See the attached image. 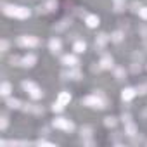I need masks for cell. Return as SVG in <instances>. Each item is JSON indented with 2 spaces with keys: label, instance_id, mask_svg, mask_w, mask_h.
<instances>
[{
  "label": "cell",
  "instance_id": "cell-24",
  "mask_svg": "<svg viewBox=\"0 0 147 147\" xmlns=\"http://www.w3.org/2000/svg\"><path fill=\"white\" fill-rule=\"evenodd\" d=\"M21 87H23L26 92H31V90H33L35 87H38V85H36V83H33V82H30V80H24V82L21 83Z\"/></svg>",
  "mask_w": 147,
  "mask_h": 147
},
{
  "label": "cell",
  "instance_id": "cell-9",
  "mask_svg": "<svg viewBox=\"0 0 147 147\" xmlns=\"http://www.w3.org/2000/svg\"><path fill=\"white\" fill-rule=\"evenodd\" d=\"M36 64V55L35 54H26V55H23V59H21V66L23 67H33Z\"/></svg>",
  "mask_w": 147,
  "mask_h": 147
},
{
  "label": "cell",
  "instance_id": "cell-22",
  "mask_svg": "<svg viewBox=\"0 0 147 147\" xmlns=\"http://www.w3.org/2000/svg\"><path fill=\"white\" fill-rule=\"evenodd\" d=\"M125 2H126V0H113L114 11H116V12H121V11H125Z\"/></svg>",
  "mask_w": 147,
  "mask_h": 147
},
{
  "label": "cell",
  "instance_id": "cell-21",
  "mask_svg": "<svg viewBox=\"0 0 147 147\" xmlns=\"http://www.w3.org/2000/svg\"><path fill=\"white\" fill-rule=\"evenodd\" d=\"M104 125H106L107 128H114V126L118 125V118H114V116H107V118H104Z\"/></svg>",
  "mask_w": 147,
  "mask_h": 147
},
{
  "label": "cell",
  "instance_id": "cell-17",
  "mask_svg": "<svg viewBox=\"0 0 147 147\" xmlns=\"http://www.w3.org/2000/svg\"><path fill=\"white\" fill-rule=\"evenodd\" d=\"M26 113H33V114H43V107L40 106H33V104H26V107H23Z\"/></svg>",
  "mask_w": 147,
  "mask_h": 147
},
{
  "label": "cell",
  "instance_id": "cell-31",
  "mask_svg": "<svg viewBox=\"0 0 147 147\" xmlns=\"http://www.w3.org/2000/svg\"><path fill=\"white\" fill-rule=\"evenodd\" d=\"M138 16H140L144 21H147V7H140V9H138Z\"/></svg>",
  "mask_w": 147,
  "mask_h": 147
},
{
  "label": "cell",
  "instance_id": "cell-4",
  "mask_svg": "<svg viewBox=\"0 0 147 147\" xmlns=\"http://www.w3.org/2000/svg\"><path fill=\"white\" fill-rule=\"evenodd\" d=\"M52 126L57 128V130H64V131H73L75 130V123L71 119H66V118H55L52 121Z\"/></svg>",
  "mask_w": 147,
  "mask_h": 147
},
{
  "label": "cell",
  "instance_id": "cell-12",
  "mask_svg": "<svg viewBox=\"0 0 147 147\" xmlns=\"http://www.w3.org/2000/svg\"><path fill=\"white\" fill-rule=\"evenodd\" d=\"M85 23H87L88 28H97V26L100 24V19H99V16H95V14H88V16L85 18Z\"/></svg>",
  "mask_w": 147,
  "mask_h": 147
},
{
  "label": "cell",
  "instance_id": "cell-5",
  "mask_svg": "<svg viewBox=\"0 0 147 147\" xmlns=\"http://www.w3.org/2000/svg\"><path fill=\"white\" fill-rule=\"evenodd\" d=\"M61 76L62 78H66V80H82V71L76 67V66H73V67H69V69H66V71H62L61 73Z\"/></svg>",
  "mask_w": 147,
  "mask_h": 147
},
{
  "label": "cell",
  "instance_id": "cell-32",
  "mask_svg": "<svg viewBox=\"0 0 147 147\" xmlns=\"http://www.w3.org/2000/svg\"><path fill=\"white\" fill-rule=\"evenodd\" d=\"M35 144H36V145H49V147H54V144H52V142H49V140H42V138H40V140H36Z\"/></svg>",
  "mask_w": 147,
  "mask_h": 147
},
{
  "label": "cell",
  "instance_id": "cell-15",
  "mask_svg": "<svg viewBox=\"0 0 147 147\" xmlns=\"http://www.w3.org/2000/svg\"><path fill=\"white\" fill-rule=\"evenodd\" d=\"M5 104H7L9 109H23L21 100H18V99H14V97H7V99H5Z\"/></svg>",
  "mask_w": 147,
  "mask_h": 147
},
{
  "label": "cell",
  "instance_id": "cell-7",
  "mask_svg": "<svg viewBox=\"0 0 147 147\" xmlns=\"http://www.w3.org/2000/svg\"><path fill=\"white\" fill-rule=\"evenodd\" d=\"M113 66H114L113 57H111L109 54H104V55L100 57V61H99V67H100V69H111Z\"/></svg>",
  "mask_w": 147,
  "mask_h": 147
},
{
  "label": "cell",
  "instance_id": "cell-6",
  "mask_svg": "<svg viewBox=\"0 0 147 147\" xmlns=\"http://www.w3.org/2000/svg\"><path fill=\"white\" fill-rule=\"evenodd\" d=\"M61 62H62L66 67H73V66H78V57H76L75 54H66V55H62Z\"/></svg>",
  "mask_w": 147,
  "mask_h": 147
},
{
  "label": "cell",
  "instance_id": "cell-19",
  "mask_svg": "<svg viewBox=\"0 0 147 147\" xmlns=\"http://www.w3.org/2000/svg\"><path fill=\"white\" fill-rule=\"evenodd\" d=\"M123 38H125V33H123L121 30H116V31L111 35V42H114V43H121Z\"/></svg>",
  "mask_w": 147,
  "mask_h": 147
},
{
  "label": "cell",
  "instance_id": "cell-8",
  "mask_svg": "<svg viewBox=\"0 0 147 147\" xmlns=\"http://www.w3.org/2000/svg\"><path fill=\"white\" fill-rule=\"evenodd\" d=\"M138 92H137V88H133V87H126V88H123L121 90V99L125 100V102H128V100H131V99H135V95H137Z\"/></svg>",
  "mask_w": 147,
  "mask_h": 147
},
{
  "label": "cell",
  "instance_id": "cell-34",
  "mask_svg": "<svg viewBox=\"0 0 147 147\" xmlns=\"http://www.w3.org/2000/svg\"><path fill=\"white\" fill-rule=\"evenodd\" d=\"M131 71L133 73H140V66H137V62H133L131 64Z\"/></svg>",
  "mask_w": 147,
  "mask_h": 147
},
{
  "label": "cell",
  "instance_id": "cell-33",
  "mask_svg": "<svg viewBox=\"0 0 147 147\" xmlns=\"http://www.w3.org/2000/svg\"><path fill=\"white\" fill-rule=\"evenodd\" d=\"M137 92H138L140 95L147 94V83H145V85H140V87H137Z\"/></svg>",
  "mask_w": 147,
  "mask_h": 147
},
{
  "label": "cell",
  "instance_id": "cell-2",
  "mask_svg": "<svg viewBox=\"0 0 147 147\" xmlns=\"http://www.w3.org/2000/svg\"><path fill=\"white\" fill-rule=\"evenodd\" d=\"M82 104L87 107H92V109H104V107H107V97L100 92L90 94V95L82 99Z\"/></svg>",
  "mask_w": 147,
  "mask_h": 147
},
{
  "label": "cell",
  "instance_id": "cell-35",
  "mask_svg": "<svg viewBox=\"0 0 147 147\" xmlns=\"http://www.w3.org/2000/svg\"><path fill=\"white\" fill-rule=\"evenodd\" d=\"M130 119H131V116H130V114H128V113H126V114H123V116H121V121H123V123H126V121H130Z\"/></svg>",
  "mask_w": 147,
  "mask_h": 147
},
{
  "label": "cell",
  "instance_id": "cell-1",
  "mask_svg": "<svg viewBox=\"0 0 147 147\" xmlns=\"http://www.w3.org/2000/svg\"><path fill=\"white\" fill-rule=\"evenodd\" d=\"M2 12L9 18H18V19H28L31 16V11L23 5H12V4H4Z\"/></svg>",
  "mask_w": 147,
  "mask_h": 147
},
{
  "label": "cell",
  "instance_id": "cell-13",
  "mask_svg": "<svg viewBox=\"0 0 147 147\" xmlns=\"http://www.w3.org/2000/svg\"><path fill=\"white\" fill-rule=\"evenodd\" d=\"M125 135H128V137H135L137 135V125L131 119L125 123Z\"/></svg>",
  "mask_w": 147,
  "mask_h": 147
},
{
  "label": "cell",
  "instance_id": "cell-11",
  "mask_svg": "<svg viewBox=\"0 0 147 147\" xmlns=\"http://www.w3.org/2000/svg\"><path fill=\"white\" fill-rule=\"evenodd\" d=\"M107 42H111V36L106 35V33H100V35L95 38V47H97V49H104V47L107 45Z\"/></svg>",
  "mask_w": 147,
  "mask_h": 147
},
{
  "label": "cell",
  "instance_id": "cell-16",
  "mask_svg": "<svg viewBox=\"0 0 147 147\" xmlns=\"http://www.w3.org/2000/svg\"><path fill=\"white\" fill-rule=\"evenodd\" d=\"M69 100H71V94L69 92H61L59 95H57V102H61V104H64V106H67L69 104Z\"/></svg>",
  "mask_w": 147,
  "mask_h": 147
},
{
  "label": "cell",
  "instance_id": "cell-28",
  "mask_svg": "<svg viewBox=\"0 0 147 147\" xmlns=\"http://www.w3.org/2000/svg\"><path fill=\"white\" fill-rule=\"evenodd\" d=\"M7 126H9V118L4 114L2 118H0V130H7Z\"/></svg>",
  "mask_w": 147,
  "mask_h": 147
},
{
  "label": "cell",
  "instance_id": "cell-26",
  "mask_svg": "<svg viewBox=\"0 0 147 147\" xmlns=\"http://www.w3.org/2000/svg\"><path fill=\"white\" fill-rule=\"evenodd\" d=\"M21 59L23 57H19V55H11L9 57V64L11 66H21Z\"/></svg>",
  "mask_w": 147,
  "mask_h": 147
},
{
  "label": "cell",
  "instance_id": "cell-27",
  "mask_svg": "<svg viewBox=\"0 0 147 147\" xmlns=\"http://www.w3.org/2000/svg\"><path fill=\"white\" fill-rule=\"evenodd\" d=\"M9 40H5V38H2V40H0V52H7L9 50Z\"/></svg>",
  "mask_w": 147,
  "mask_h": 147
},
{
  "label": "cell",
  "instance_id": "cell-20",
  "mask_svg": "<svg viewBox=\"0 0 147 147\" xmlns=\"http://www.w3.org/2000/svg\"><path fill=\"white\" fill-rule=\"evenodd\" d=\"M28 94H30V97H31L33 100H40V99L43 97V92L40 90V87H35V88H33L31 92H28Z\"/></svg>",
  "mask_w": 147,
  "mask_h": 147
},
{
  "label": "cell",
  "instance_id": "cell-14",
  "mask_svg": "<svg viewBox=\"0 0 147 147\" xmlns=\"http://www.w3.org/2000/svg\"><path fill=\"white\" fill-rule=\"evenodd\" d=\"M11 92H12V85L9 82H2V85H0V95L2 97H11Z\"/></svg>",
  "mask_w": 147,
  "mask_h": 147
},
{
  "label": "cell",
  "instance_id": "cell-3",
  "mask_svg": "<svg viewBox=\"0 0 147 147\" xmlns=\"http://www.w3.org/2000/svg\"><path fill=\"white\" fill-rule=\"evenodd\" d=\"M16 42H18V45L23 47V49H35V47L40 45L38 36H33V35H21V36H18Z\"/></svg>",
  "mask_w": 147,
  "mask_h": 147
},
{
  "label": "cell",
  "instance_id": "cell-30",
  "mask_svg": "<svg viewBox=\"0 0 147 147\" xmlns=\"http://www.w3.org/2000/svg\"><path fill=\"white\" fill-rule=\"evenodd\" d=\"M92 131H94L92 126H83V128H82V137H90Z\"/></svg>",
  "mask_w": 147,
  "mask_h": 147
},
{
  "label": "cell",
  "instance_id": "cell-18",
  "mask_svg": "<svg viewBox=\"0 0 147 147\" xmlns=\"http://www.w3.org/2000/svg\"><path fill=\"white\" fill-rule=\"evenodd\" d=\"M73 50H75L76 54H83L87 50V43L83 40H78V42H75V45H73Z\"/></svg>",
  "mask_w": 147,
  "mask_h": 147
},
{
  "label": "cell",
  "instance_id": "cell-10",
  "mask_svg": "<svg viewBox=\"0 0 147 147\" xmlns=\"http://www.w3.org/2000/svg\"><path fill=\"white\" fill-rule=\"evenodd\" d=\"M61 47H62V42H61L57 36H54V38L49 40V50H50L52 54H57V52L61 50Z\"/></svg>",
  "mask_w": 147,
  "mask_h": 147
},
{
  "label": "cell",
  "instance_id": "cell-29",
  "mask_svg": "<svg viewBox=\"0 0 147 147\" xmlns=\"http://www.w3.org/2000/svg\"><path fill=\"white\" fill-rule=\"evenodd\" d=\"M52 111H54V113H62V111H64V104L54 102V104H52Z\"/></svg>",
  "mask_w": 147,
  "mask_h": 147
},
{
  "label": "cell",
  "instance_id": "cell-36",
  "mask_svg": "<svg viewBox=\"0 0 147 147\" xmlns=\"http://www.w3.org/2000/svg\"><path fill=\"white\" fill-rule=\"evenodd\" d=\"M140 31H142L144 38H147V28H145V26H142V28H140Z\"/></svg>",
  "mask_w": 147,
  "mask_h": 147
},
{
  "label": "cell",
  "instance_id": "cell-25",
  "mask_svg": "<svg viewBox=\"0 0 147 147\" xmlns=\"http://www.w3.org/2000/svg\"><path fill=\"white\" fill-rule=\"evenodd\" d=\"M114 76H116L118 80H123V78L126 76V71H125V67H116V69H114Z\"/></svg>",
  "mask_w": 147,
  "mask_h": 147
},
{
  "label": "cell",
  "instance_id": "cell-23",
  "mask_svg": "<svg viewBox=\"0 0 147 147\" xmlns=\"http://www.w3.org/2000/svg\"><path fill=\"white\" fill-rule=\"evenodd\" d=\"M45 9H47V12H54L57 9V0H47V2H45Z\"/></svg>",
  "mask_w": 147,
  "mask_h": 147
}]
</instances>
